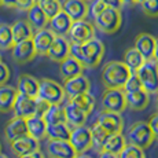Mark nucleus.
<instances>
[{
  "label": "nucleus",
  "mask_w": 158,
  "mask_h": 158,
  "mask_svg": "<svg viewBox=\"0 0 158 158\" xmlns=\"http://www.w3.org/2000/svg\"><path fill=\"white\" fill-rule=\"evenodd\" d=\"M70 55L80 60L85 69L96 68L105 55V45L96 37L89 39L83 44L70 43Z\"/></svg>",
  "instance_id": "nucleus-1"
},
{
  "label": "nucleus",
  "mask_w": 158,
  "mask_h": 158,
  "mask_svg": "<svg viewBox=\"0 0 158 158\" xmlns=\"http://www.w3.org/2000/svg\"><path fill=\"white\" fill-rule=\"evenodd\" d=\"M132 70L120 60H111L103 68L102 81L106 88H123Z\"/></svg>",
  "instance_id": "nucleus-2"
},
{
  "label": "nucleus",
  "mask_w": 158,
  "mask_h": 158,
  "mask_svg": "<svg viewBox=\"0 0 158 158\" xmlns=\"http://www.w3.org/2000/svg\"><path fill=\"white\" fill-rule=\"evenodd\" d=\"M127 143H131L133 146H138V147L148 148L154 142V133L151 131L148 123L146 121H138V123L132 124L128 129V133L125 136Z\"/></svg>",
  "instance_id": "nucleus-3"
},
{
  "label": "nucleus",
  "mask_w": 158,
  "mask_h": 158,
  "mask_svg": "<svg viewBox=\"0 0 158 158\" xmlns=\"http://www.w3.org/2000/svg\"><path fill=\"white\" fill-rule=\"evenodd\" d=\"M142 87L150 95L158 94V63L154 59L144 60L143 65L136 70Z\"/></svg>",
  "instance_id": "nucleus-4"
},
{
  "label": "nucleus",
  "mask_w": 158,
  "mask_h": 158,
  "mask_svg": "<svg viewBox=\"0 0 158 158\" xmlns=\"http://www.w3.org/2000/svg\"><path fill=\"white\" fill-rule=\"evenodd\" d=\"M94 19H95V28L99 29L102 33H106V35L115 33L120 29L121 22H123L121 11L111 7H106Z\"/></svg>",
  "instance_id": "nucleus-5"
},
{
  "label": "nucleus",
  "mask_w": 158,
  "mask_h": 158,
  "mask_svg": "<svg viewBox=\"0 0 158 158\" xmlns=\"http://www.w3.org/2000/svg\"><path fill=\"white\" fill-rule=\"evenodd\" d=\"M39 98L47 101L50 105H58L65 102L66 94L62 84L51 78H41L39 80Z\"/></svg>",
  "instance_id": "nucleus-6"
},
{
  "label": "nucleus",
  "mask_w": 158,
  "mask_h": 158,
  "mask_svg": "<svg viewBox=\"0 0 158 158\" xmlns=\"http://www.w3.org/2000/svg\"><path fill=\"white\" fill-rule=\"evenodd\" d=\"M103 110L123 113L127 109L125 92L123 88H106L102 96Z\"/></svg>",
  "instance_id": "nucleus-7"
},
{
  "label": "nucleus",
  "mask_w": 158,
  "mask_h": 158,
  "mask_svg": "<svg viewBox=\"0 0 158 158\" xmlns=\"http://www.w3.org/2000/svg\"><path fill=\"white\" fill-rule=\"evenodd\" d=\"M69 142H70V144L73 146V148L76 150L77 154L87 153L88 150H91V148L94 147L91 128H88V127H85V125L72 128Z\"/></svg>",
  "instance_id": "nucleus-8"
},
{
  "label": "nucleus",
  "mask_w": 158,
  "mask_h": 158,
  "mask_svg": "<svg viewBox=\"0 0 158 158\" xmlns=\"http://www.w3.org/2000/svg\"><path fill=\"white\" fill-rule=\"evenodd\" d=\"M68 36L70 37V43L83 44L89 39L95 37V26L85 19L73 21Z\"/></svg>",
  "instance_id": "nucleus-9"
},
{
  "label": "nucleus",
  "mask_w": 158,
  "mask_h": 158,
  "mask_svg": "<svg viewBox=\"0 0 158 158\" xmlns=\"http://www.w3.org/2000/svg\"><path fill=\"white\" fill-rule=\"evenodd\" d=\"M47 154L48 158H76L77 153L73 148L69 140H47Z\"/></svg>",
  "instance_id": "nucleus-10"
},
{
  "label": "nucleus",
  "mask_w": 158,
  "mask_h": 158,
  "mask_svg": "<svg viewBox=\"0 0 158 158\" xmlns=\"http://www.w3.org/2000/svg\"><path fill=\"white\" fill-rule=\"evenodd\" d=\"M11 55H13V59L17 63H19V65H25V63L33 60V58L37 54H36L32 39L15 43L13 45V48H11Z\"/></svg>",
  "instance_id": "nucleus-11"
},
{
  "label": "nucleus",
  "mask_w": 158,
  "mask_h": 158,
  "mask_svg": "<svg viewBox=\"0 0 158 158\" xmlns=\"http://www.w3.org/2000/svg\"><path fill=\"white\" fill-rule=\"evenodd\" d=\"M96 123L106 129L107 133H121L124 128V120L121 117V113H114V111L103 110L98 115V121Z\"/></svg>",
  "instance_id": "nucleus-12"
},
{
  "label": "nucleus",
  "mask_w": 158,
  "mask_h": 158,
  "mask_svg": "<svg viewBox=\"0 0 158 158\" xmlns=\"http://www.w3.org/2000/svg\"><path fill=\"white\" fill-rule=\"evenodd\" d=\"M70 55V41L66 39V36H55L50 50L47 52V56L52 62L60 63L63 59H66Z\"/></svg>",
  "instance_id": "nucleus-13"
},
{
  "label": "nucleus",
  "mask_w": 158,
  "mask_h": 158,
  "mask_svg": "<svg viewBox=\"0 0 158 158\" xmlns=\"http://www.w3.org/2000/svg\"><path fill=\"white\" fill-rule=\"evenodd\" d=\"M10 146L15 156L22 157L29 153H33L36 150H40V140H37L36 138H33L28 133V135L21 136V138L10 142Z\"/></svg>",
  "instance_id": "nucleus-14"
},
{
  "label": "nucleus",
  "mask_w": 158,
  "mask_h": 158,
  "mask_svg": "<svg viewBox=\"0 0 158 158\" xmlns=\"http://www.w3.org/2000/svg\"><path fill=\"white\" fill-rule=\"evenodd\" d=\"M60 4L62 11H65L72 18V21L85 19L89 14V6L85 0H63Z\"/></svg>",
  "instance_id": "nucleus-15"
},
{
  "label": "nucleus",
  "mask_w": 158,
  "mask_h": 158,
  "mask_svg": "<svg viewBox=\"0 0 158 158\" xmlns=\"http://www.w3.org/2000/svg\"><path fill=\"white\" fill-rule=\"evenodd\" d=\"M54 39H55V35L50 29L44 28L40 30H36L32 36V41L33 45H35L36 54L41 56H47V52L50 50L51 44H52Z\"/></svg>",
  "instance_id": "nucleus-16"
},
{
  "label": "nucleus",
  "mask_w": 158,
  "mask_h": 158,
  "mask_svg": "<svg viewBox=\"0 0 158 158\" xmlns=\"http://www.w3.org/2000/svg\"><path fill=\"white\" fill-rule=\"evenodd\" d=\"M89 88H91V83L87 76H84V73L80 76H76L73 78H69V80H65V83H63V89H65L66 98H72V96L83 92H89Z\"/></svg>",
  "instance_id": "nucleus-17"
},
{
  "label": "nucleus",
  "mask_w": 158,
  "mask_h": 158,
  "mask_svg": "<svg viewBox=\"0 0 158 158\" xmlns=\"http://www.w3.org/2000/svg\"><path fill=\"white\" fill-rule=\"evenodd\" d=\"M17 91L19 95L29 96V98H37L39 96V80L33 76L21 74L17 81Z\"/></svg>",
  "instance_id": "nucleus-18"
},
{
  "label": "nucleus",
  "mask_w": 158,
  "mask_h": 158,
  "mask_svg": "<svg viewBox=\"0 0 158 158\" xmlns=\"http://www.w3.org/2000/svg\"><path fill=\"white\" fill-rule=\"evenodd\" d=\"M72 18L69 17L65 11L60 10L56 15H54L50 21H48V26H50L51 32L55 36H68L69 29L72 26Z\"/></svg>",
  "instance_id": "nucleus-19"
},
{
  "label": "nucleus",
  "mask_w": 158,
  "mask_h": 158,
  "mask_svg": "<svg viewBox=\"0 0 158 158\" xmlns=\"http://www.w3.org/2000/svg\"><path fill=\"white\" fill-rule=\"evenodd\" d=\"M35 109H36L35 98H29V96H23L18 94L15 103H14V107H13L15 117H21L26 120V118L35 115Z\"/></svg>",
  "instance_id": "nucleus-20"
},
{
  "label": "nucleus",
  "mask_w": 158,
  "mask_h": 158,
  "mask_svg": "<svg viewBox=\"0 0 158 158\" xmlns=\"http://www.w3.org/2000/svg\"><path fill=\"white\" fill-rule=\"evenodd\" d=\"M28 135V127H26V120L21 117H15L11 118L10 121L7 123L4 128V136L7 139V142L15 140V139L21 138V136Z\"/></svg>",
  "instance_id": "nucleus-21"
},
{
  "label": "nucleus",
  "mask_w": 158,
  "mask_h": 158,
  "mask_svg": "<svg viewBox=\"0 0 158 158\" xmlns=\"http://www.w3.org/2000/svg\"><path fill=\"white\" fill-rule=\"evenodd\" d=\"M125 103L131 110L142 111L150 105V94H147L144 89L125 92Z\"/></svg>",
  "instance_id": "nucleus-22"
},
{
  "label": "nucleus",
  "mask_w": 158,
  "mask_h": 158,
  "mask_svg": "<svg viewBox=\"0 0 158 158\" xmlns=\"http://www.w3.org/2000/svg\"><path fill=\"white\" fill-rule=\"evenodd\" d=\"M135 48L142 54L146 60L153 59L154 48H156V37L150 33H140L135 39Z\"/></svg>",
  "instance_id": "nucleus-23"
},
{
  "label": "nucleus",
  "mask_w": 158,
  "mask_h": 158,
  "mask_svg": "<svg viewBox=\"0 0 158 158\" xmlns=\"http://www.w3.org/2000/svg\"><path fill=\"white\" fill-rule=\"evenodd\" d=\"M65 114H66V124L70 128H76V127L85 125L88 114L84 113L80 107L74 105V103L69 102L65 105Z\"/></svg>",
  "instance_id": "nucleus-24"
},
{
  "label": "nucleus",
  "mask_w": 158,
  "mask_h": 158,
  "mask_svg": "<svg viewBox=\"0 0 158 158\" xmlns=\"http://www.w3.org/2000/svg\"><path fill=\"white\" fill-rule=\"evenodd\" d=\"M84 65L80 62V60H77L76 58H73L72 55H69L66 59H63L62 62H60V76H62L63 81L65 80H69V78H73L76 77V76H80L84 73Z\"/></svg>",
  "instance_id": "nucleus-25"
},
{
  "label": "nucleus",
  "mask_w": 158,
  "mask_h": 158,
  "mask_svg": "<svg viewBox=\"0 0 158 158\" xmlns=\"http://www.w3.org/2000/svg\"><path fill=\"white\" fill-rule=\"evenodd\" d=\"M26 127H28V133L37 140L47 139V123L43 117L32 115L26 118Z\"/></svg>",
  "instance_id": "nucleus-26"
},
{
  "label": "nucleus",
  "mask_w": 158,
  "mask_h": 158,
  "mask_svg": "<svg viewBox=\"0 0 158 158\" xmlns=\"http://www.w3.org/2000/svg\"><path fill=\"white\" fill-rule=\"evenodd\" d=\"M28 22H29V25L32 26V29L35 30H40V29H44V28H47V25H48V18H47V15L44 14V11L41 10V7H40V4L39 3H36L33 7H30L28 11Z\"/></svg>",
  "instance_id": "nucleus-27"
},
{
  "label": "nucleus",
  "mask_w": 158,
  "mask_h": 158,
  "mask_svg": "<svg viewBox=\"0 0 158 158\" xmlns=\"http://www.w3.org/2000/svg\"><path fill=\"white\" fill-rule=\"evenodd\" d=\"M17 96V88L7 85V84L0 85V113H8L13 110Z\"/></svg>",
  "instance_id": "nucleus-28"
},
{
  "label": "nucleus",
  "mask_w": 158,
  "mask_h": 158,
  "mask_svg": "<svg viewBox=\"0 0 158 158\" xmlns=\"http://www.w3.org/2000/svg\"><path fill=\"white\" fill-rule=\"evenodd\" d=\"M127 144V139L125 136L121 133H111L106 138V140L103 142V144L101 146V148L98 150L99 151H109V153H113V154H117L125 147Z\"/></svg>",
  "instance_id": "nucleus-29"
},
{
  "label": "nucleus",
  "mask_w": 158,
  "mask_h": 158,
  "mask_svg": "<svg viewBox=\"0 0 158 158\" xmlns=\"http://www.w3.org/2000/svg\"><path fill=\"white\" fill-rule=\"evenodd\" d=\"M11 32H13V39H14V44H15V43H19V41L32 39L35 30L32 29V26L29 25L28 21L21 19L11 25Z\"/></svg>",
  "instance_id": "nucleus-30"
},
{
  "label": "nucleus",
  "mask_w": 158,
  "mask_h": 158,
  "mask_svg": "<svg viewBox=\"0 0 158 158\" xmlns=\"http://www.w3.org/2000/svg\"><path fill=\"white\" fill-rule=\"evenodd\" d=\"M72 128L66 123L50 124L47 125V139H55V140H69Z\"/></svg>",
  "instance_id": "nucleus-31"
},
{
  "label": "nucleus",
  "mask_w": 158,
  "mask_h": 158,
  "mask_svg": "<svg viewBox=\"0 0 158 158\" xmlns=\"http://www.w3.org/2000/svg\"><path fill=\"white\" fill-rule=\"evenodd\" d=\"M68 101L74 103L77 107H80L81 110L87 114H89L91 111L94 110V107H95V98H94L89 92L78 94V95H74V96H72V98H68Z\"/></svg>",
  "instance_id": "nucleus-32"
},
{
  "label": "nucleus",
  "mask_w": 158,
  "mask_h": 158,
  "mask_svg": "<svg viewBox=\"0 0 158 158\" xmlns=\"http://www.w3.org/2000/svg\"><path fill=\"white\" fill-rule=\"evenodd\" d=\"M44 120L47 125L50 124H59L66 123V114H65V105L63 103H58V105H51L48 111L44 115Z\"/></svg>",
  "instance_id": "nucleus-33"
},
{
  "label": "nucleus",
  "mask_w": 158,
  "mask_h": 158,
  "mask_svg": "<svg viewBox=\"0 0 158 158\" xmlns=\"http://www.w3.org/2000/svg\"><path fill=\"white\" fill-rule=\"evenodd\" d=\"M144 60L146 59L142 56V54L139 52L135 47H133V48L127 50V52L124 54V60H123V62L125 63V65L128 66L132 72H136L142 65H143Z\"/></svg>",
  "instance_id": "nucleus-34"
},
{
  "label": "nucleus",
  "mask_w": 158,
  "mask_h": 158,
  "mask_svg": "<svg viewBox=\"0 0 158 158\" xmlns=\"http://www.w3.org/2000/svg\"><path fill=\"white\" fill-rule=\"evenodd\" d=\"M14 45L13 32H11V25L7 23H0V50L7 51L11 50Z\"/></svg>",
  "instance_id": "nucleus-35"
},
{
  "label": "nucleus",
  "mask_w": 158,
  "mask_h": 158,
  "mask_svg": "<svg viewBox=\"0 0 158 158\" xmlns=\"http://www.w3.org/2000/svg\"><path fill=\"white\" fill-rule=\"evenodd\" d=\"M91 135H92L94 147H96L99 150V148H101V146L103 144V142L106 140V138H107L110 133H107L105 128H102L98 123H95V125L91 127Z\"/></svg>",
  "instance_id": "nucleus-36"
},
{
  "label": "nucleus",
  "mask_w": 158,
  "mask_h": 158,
  "mask_svg": "<svg viewBox=\"0 0 158 158\" xmlns=\"http://www.w3.org/2000/svg\"><path fill=\"white\" fill-rule=\"evenodd\" d=\"M39 4H40L41 10L44 11V14L47 15L48 19H51L54 15H56L62 10V4H60L59 0H45V2L39 3Z\"/></svg>",
  "instance_id": "nucleus-37"
},
{
  "label": "nucleus",
  "mask_w": 158,
  "mask_h": 158,
  "mask_svg": "<svg viewBox=\"0 0 158 158\" xmlns=\"http://www.w3.org/2000/svg\"><path fill=\"white\" fill-rule=\"evenodd\" d=\"M118 158H146L143 148L133 146L131 143H127L125 147L118 153Z\"/></svg>",
  "instance_id": "nucleus-38"
},
{
  "label": "nucleus",
  "mask_w": 158,
  "mask_h": 158,
  "mask_svg": "<svg viewBox=\"0 0 158 158\" xmlns=\"http://www.w3.org/2000/svg\"><path fill=\"white\" fill-rule=\"evenodd\" d=\"M142 11L150 18L158 17V0H143L140 3Z\"/></svg>",
  "instance_id": "nucleus-39"
},
{
  "label": "nucleus",
  "mask_w": 158,
  "mask_h": 158,
  "mask_svg": "<svg viewBox=\"0 0 158 158\" xmlns=\"http://www.w3.org/2000/svg\"><path fill=\"white\" fill-rule=\"evenodd\" d=\"M123 89H124V92H133V91L143 89V87H142V83H140V80H139V77H138V74H136V72H132V73H131V76L128 77L127 83L124 84Z\"/></svg>",
  "instance_id": "nucleus-40"
},
{
  "label": "nucleus",
  "mask_w": 158,
  "mask_h": 158,
  "mask_svg": "<svg viewBox=\"0 0 158 158\" xmlns=\"http://www.w3.org/2000/svg\"><path fill=\"white\" fill-rule=\"evenodd\" d=\"M50 103L47 101H44V99L41 98H36V109H35V115H37V117H44L45 113L48 111V109H50Z\"/></svg>",
  "instance_id": "nucleus-41"
},
{
  "label": "nucleus",
  "mask_w": 158,
  "mask_h": 158,
  "mask_svg": "<svg viewBox=\"0 0 158 158\" xmlns=\"http://www.w3.org/2000/svg\"><path fill=\"white\" fill-rule=\"evenodd\" d=\"M106 8V4L102 2V0H94L92 4L89 6V14L92 15L94 18L96 17L98 14H101L103 10Z\"/></svg>",
  "instance_id": "nucleus-42"
},
{
  "label": "nucleus",
  "mask_w": 158,
  "mask_h": 158,
  "mask_svg": "<svg viewBox=\"0 0 158 158\" xmlns=\"http://www.w3.org/2000/svg\"><path fill=\"white\" fill-rule=\"evenodd\" d=\"M8 80H10V69L4 62L0 60V85L7 84Z\"/></svg>",
  "instance_id": "nucleus-43"
},
{
  "label": "nucleus",
  "mask_w": 158,
  "mask_h": 158,
  "mask_svg": "<svg viewBox=\"0 0 158 158\" xmlns=\"http://www.w3.org/2000/svg\"><path fill=\"white\" fill-rule=\"evenodd\" d=\"M36 3H37V0H17L14 8H17V10H19V11H28Z\"/></svg>",
  "instance_id": "nucleus-44"
},
{
  "label": "nucleus",
  "mask_w": 158,
  "mask_h": 158,
  "mask_svg": "<svg viewBox=\"0 0 158 158\" xmlns=\"http://www.w3.org/2000/svg\"><path fill=\"white\" fill-rule=\"evenodd\" d=\"M148 125H150L151 131L154 133V138L158 139V111H156L153 115L150 117V121H148Z\"/></svg>",
  "instance_id": "nucleus-45"
},
{
  "label": "nucleus",
  "mask_w": 158,
  "mask_h": 158,
  "mask_svg": "<svg viewBox=\"0 0 158 158\" xmlns=\"http://www.w3.org/2000/svg\"><path fill=\"white\" fill-rule=\"evenodd\" d=\"M106 4V7H111V8H117V10H121L124 6L123 0H102Z\"/></svg>",
  "instance_id": "nucleus-46"
},
{
  "label": "nucleus",
  "mask_w": 158,
  "mask_h": 158,
  "mask_svg": "<svg viewBox=\"0 0 158 158\" xmlns=\"http://www.w3.org/2000/svg\"><path fill=\"white\" fill-rule=\"evenodd\" d=\"M18 158H45V157L40 150H36V151H33V153H29V154H26V156L18 157Z\"/></svg>",
  "instance_id": "nucleus-47"
},
{
  "label": "nucleus",
  "mask_w": 158,
  "mask_h": 158,
  "mask_svg": "<svg viewBox=\"0 0 158 158\" xmlns=\"http://www.w3.org/2000/svg\"><path fill=\"white\" fill-rule=\"evenodd\" d=\"M98 158H118V156L113 153H109V151H99Z\"/></svg>",
  "instance_id": "nucleus-48"
},
{
  "label": "nucleus",
  "mask_w": 158,
  "mask_h": 158,
  "mask_svg": "<svg viewBox=\"0 0 158 158\" xmlns=\"http://www.w3.org/2000/svg\"><path fill=\"white\" fill-rule=\"evenodd\" d=\"M15 2H17V0H2V6L3 7H7V8H14Z\"/></svg>",
  "instance_id": "nucleus-49"
},
{
  "label": "nucleus",
  "mask_w": 158,
  "mask_h": 158,
  "mask_svg": "<svg viewBox=\"0 0 158 158\" xmlns=\"http://www.w3.org/2000/svg\"><path fill=\"white\" fill-rule=\"evenodd\" d=\"M153 59L158 63V39H156V48H154V56Z\"/></svg>",
  "instance_id": "nucleus-50"
},
{
  "label": "nucleus",
  "mask_w": 158,
  "mask_h": 158,
  "mask_svg": "<svg viewBox=\"0 0 158 158\" xmlns=\"http://www.w3.org/2000/svg\"><path fill=\"white\" fill-rule=\"evenodd\" d=\"M76 158H92V157L85 156V153H84V154H77V157H76Z\"/></svg>",
  "instance_id": "nucleus-51"
},
{
  "label": "nucleus",
  "mask_w": 158,
  "mask_h": 158,
  "mask_svg": "<svg viewBox=\"0 0 158 158\" xmlns=\"http://www.w3.org/2000/svg\"><path fill=\"white\" fill-rule=\"evenodd\" d=\"M124 4H128V6H133V0H123Z\"/></svg>",
  "instance_id": "nucleus-52"
},
{
  "label": "nucleus",
  "mask_w": 158,
  "mask_h": 158,
  "mask_svg": "<svg viewBox=\"0 0 158 158\" xmlns=\"http://www.w3.org/2000/svg\"><path fill=\"white\" fill-rule=\"evenodd\" d=\"M142 2H143V0H133V6H135V4H140Z\"/></svg>",
  "instance_id": "nucleus-53"
},
{
  "label": "nucleus",
  "mask_w": 158,
  "mask_h": 158,
  "mask_svg": "<svg viewBox=\"0 0 158 158\" xmlns=\"http://www.w3.org/2000/svg\"><path fill=\"white\" fill-rule=\"evenodd\" d=\"M0 158H8L7 156H4V154H2V153H0Z\"/></svg>",
  "instance_id": "nucleus-54"
},
{
  "label": "nucleus",
  "mask_w": 158,
  "mask_h": 158,
  "mask_svg": "<svg viewBox=\"0 0 158 158\" xmlns=\"http://www.w3.org/2000/svg\"><path fill=\"white\" fill-rule=\"evenodd\" d=\"M157 111H158V94H157Z\"/></svg>",
  "instance_id": "nucleus-55"
},
{
  "label": "nucleus",
  "mask_w": 158,
  "mask_h": 158,
  "mask_svg": "<svg viewBox=\"0 0 158 158\" xmlns=\"http://www.w3.org/2000/svg\"><path fill=\"white\" fill-rule=\"evenodd\" d=\"M41 2H45V0H37V3H41Z\"/></svg>",
  "instance_id": "nucleus-56"
},
{
  "label": "nucleus",
  "mask_w": 158,
  "mask_h": 158,
  "mask_svg": "<svg viewBox=\"0 0 158 158\" xmlns=\"http://www.w3.org/2000/svg\"><path fill=\"white\" fill-rule=\"evenodd\" d=\"M0 153H2V144H0Z\"/></svg>",
  "instance_id": "nucleus-57"
},
{
  "label": "nucleus",
  "mask_w": 158,
  "mask_h": 158,
  "mask_svg": "<svg viewBox=\"0 0 158 158\" xmlns=\"http://www.w3.org/2000/svg\"><path fill=\"white\" fill-rule=\"evenodd\" d=\"M0 6H2V0H0Z\"/></svg>",
  "instance_id": "nucleus-58"
},
{
  "label": "nucleus",
  "mask_w": 158,
  "mask_h": 158,
  "mask_svg": "<svg viewBox=\"0 0 158 158\" xmlns=\"http://www.w3.org/2000/svg\"><path fill=\"white\" fill-rule=\"evenodd\" d=\"M85 2H91V0H85Z\"/></svg>",
  "instance_id": "nucleus-59"
},
{
  "label": "nucleus",
  "mask_w": 158,
  "mask_h": 158,
  "mask_svg": "<svg viewBox=\"0 0 158 158\" xmlns=\"http://www.w3.org/2000/svg\"><path fill=\"white\" fill-rule=\"evenodd\" d=\"M0 60H2V56H0Z\"/></svg>",
  "instance_id": "nucleus-60"
}]
</instances>
